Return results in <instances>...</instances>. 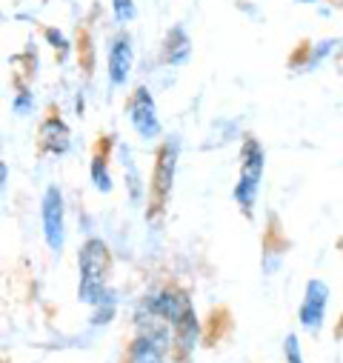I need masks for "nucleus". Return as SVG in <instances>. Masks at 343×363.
<instances>
[{
  "instance_id": "nucleus-1",
  "label": "nucleus",
  "mask_w": 343,
  "mask_h": 363,
  "mask_svg": "<svg viewBox=\"0 0 343 363\" xmlns=\"http://www.w3.org/2000/svg\"><path fill=\"white\" fill-rule=\"evenodd\" d=\"M106 266H109V252L103 240H89L80 249V301L86 303L103 301Z\"/></svg>"
},
{
  "instance_id": "nucleus-2",
  "label": "nucleus",
  "mask_w": 343,
  "mask_h": 363,
  "mask_svg": "<svg viewBox=\"0 0 343 363\" xmlns=\"http://www.w3.org/2000/svg\"><path fill=\"white\" fill-rule=\"evenodd\" d=\"M261 174H264V152L257 149L254 140L246 143L243 149V166H240V180H237V189H235V201L252 212L254 198H257V184H261Z\"/></svg>"
},
{
  "instance_id": "nucleus-3",
  "label": "nucleus",
  "mask_w": 343,
  "mask_h": 363,
  "mask_svg": "<svg viewBox=\"0 0 343 363\" xmlns=\"http://www.w3.org/2000/svg\"><path fill=\"white\" fill-rule=\"evenodd\" d=\"M43 235L52 252L63 249V198L55 186H49L43 195Z\"/></svg>"
},
{
  "instance_id": "nucleus-4",
  "label": "nucleus",
  "mask_w": 343,
  "mask_h": 363,
  "mask_svg": "<svg viewBox=\"0 0 343 363\" xmlns=\"http://www.w3.org/2000/svg\"><path fill=\"white\" fill-rule=\"evenodd\" d=\"M326 303H329V286L323 281H309L306 298H303V306H300V323L309 332L320 329L323 315H326Z\"/></svg>"
},
{
  "instance_id": "nucleus-5",
  "label": "nucleus",
  "mask_w": 343,
  "mask_h": 363,
  "mask_svg": "<svg viewBox=\"0 0 343 363\" xmlns=\"http://www.w3.org/2000/svg\"><path fill=\"white\" fill-rule=\"evenodd\" d=\"M129 115H132V126L140 132V138H157L160 132V123L154 118V104H152V95L146 89H137L129 101Z\"/></svg>"
},
{
  "instance_id": "nucleus-6",
  "label": "nucleus",
  "mask_w": 343,
  "mask_h": 363,
  "mask_svg": "<svg viewBox=\"0 0 343 363\" xmlns=\"http://www.w3.org/2000/svg\"><path fill=\"white\" fill-rule=\"evenodd\" d=\"M175 160H178V143L169 140L163 143L160 155H157V169H154V195L157 203L166 201L169 189H172V177H175Z\"/></svg>"
},
{
  "instance_id": "nucleus-7",
  "label": "nucleus",
  "mask_w": 343,
  "mask_h": 363,
  "mask_svg": "<svg viewBox=\"0 0 343 363\" xmlns=\"http://www.w3.org/2000/svg\"><path fill=\"white\" fill-rule=\"evenodd\" d=\"M129 69H132V40L129 35H118L109 46V80L115 86L126 83Z\"/></svg>"
},
{
  "instance_id": "nucleus-8",
  "label": "nucleus",
  "mask_w": 343,
  "mask_h": 363,
  "mask_svg": "<svg viewBox=\"0 0 343 363\" xmlns=\"http://www.w3.org/2000/svg\"><path fill=\"white\" fill-rule=\"evenodd\" d=\"M129 363H163V357H160V343L152 340V337H140V340L132 346Z\"/></svg>"
},
{
  "instance_id": "nucleus-9",
  "label": "nucleus",
  "mask_w": 343,
  "mask_h": 363,
  "mask_svg": "<svg viewBox=\"0 0 343 363\" xmlns=\"http://www.w3.org/2000/svg\"><path fill=\"white\" fill-rule=\"evenodd\" d=\"M115 15H118L120 23L132 21L135 18V4H132V0H115Z\"/></svg>"
},
{
  "instance_id": "nucleus-10",
  "label": "nucleus",
  "mask_w": 343,
  "mask_h": 363,
  "mask_svg": "<svg viewBox=\"0 0 343 363\" xmlns=\"http://www.w3.org/2000/svg\"><path fill=\"white\" fill-rule=\"evenodd\" d=\"M92 174H95V184H98V189L109 192V177H106V169L101 166V157H95V163H92Z\"/></svg>"
},
{
  "instance_id": "nucleus-11",
  "label": "nucleus",
  "mask_w": 343,
  "mask_h": 363,
  "mask_svg": "<svg viewBox=\"0 0 343 363\" xmlns=\"http://www.w3.org/2000/svg\"><path fill=\"white\" fill-rule=\"evenodd\" d=\"M286 363H303L300 346H298V337H295V335L286 337Z\"/></svg>"
}]
</instances>
